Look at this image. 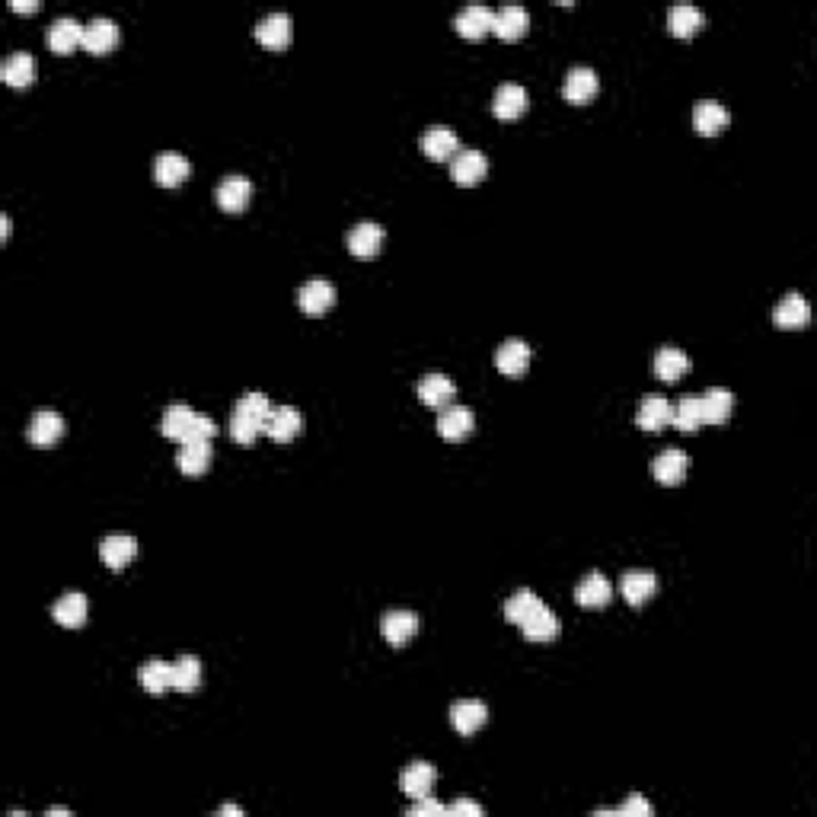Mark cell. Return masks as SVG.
<instances>
[{
	"label": "cell",
	"instance_id": "6da1fadb",
	"mask_svg": "<svg viewBox=\"0 0 817 817\" xmlns=\"http://www.w3.org/2000/svg\"><path fill=\"white\" fill-rule=\"evenodd\" d=\"M384 246V227L377 220H358L348 230V249L355 259H374Z\"/></svg>",
	"mask_w": 817,
	"mask_h": 817
},
{
	"label": "cell",
	"instance_id": "7a4b0ae2",
	"mask_svg": "<svg viewBox=\"0 0 817 817\" xmlns=\"http://www.w3.org/2000/svg\"><path fill=\"white\" fill-rule=\"evenodd\" d=\"M45 42L55 55H68L77 45H83V23L74 16H58L45 32Z\"/></svg>",
	"mask_w": 817,
	"mask_h": 817
},
{
	"label": "cell",
	"instance_id": "3957f363",
	"mask_svg": "<svg viewBox=\"0 0 817 817\" xmlns=\"http://www.w3.org/2000/svg\"><path fill=\"white\" fill-rule=\"evenodd\" d=\"M119 45V26L109 16H93L90 23H83V48L93 55H106Z\"/></svg>",
	"mask_w": 817,
	"mask_h": 817
},
{
	"label": "cell",
	"instance_id": "277c9868",
	"mask_svg": "<svg viewBox=\"0 0 817 817\" xmlns=\"http://www.w3.org/2000/svg\"><path fill=\"white\" fill-rule=\"evenodd\" d=\"M294 36V23H291L288 13H269L256 23V38L265 45V48H284Z\"/></svg>",
	"mask_w": 817,
	"mask_h": 817
},
{
	"label": "cell",
	"instance_id": "5b68a950",
	"mask_svg": "<svg viewBox=\"0 0 817 817\" xmlns=\"http://www.w3.org/2000/svg\"><path fill=\"white\" fill-rule=\"evenodd\" d=\"M686 470H690V457H686L680 447H667V451H661L658 457L652 460L654 479H658V483H664V485L684 483Z\"/></svg>",
	"mask_w": 817,
	"mask_h": 817
},
{
	"label": "cell",
	"instance_id": "8992f818",
	"mask_svg": "<svg viewBox=\"0 0 817 817\" xmlns=\"http://www.w3.org/2000/svg\"><path fill=\"white\" fill-rule=\"evenodd\" d=\"M434 780H438V769H434L431 763H428V760H412L403 769V776H399V786H403V792L415 801V799H425V795H431Z\"/></svg>",
	"mask_w": 817,
	"mask_h": 817
},
{
	"label": "cell",
	"instance_id": "52a82bcc",
	"mask_svg": "<svg viewBox=\"0 0 817 817\" xmlns=\"http://www.w3.org/2000/svg\"><path fill=\"white\" fill-rule=\"evenodd\" d=\"M472 425H476V415H472V408L466 406H444L438 415V434L444 440H463L466 434L472 431Z\"/></svg>",
	"mask_w": 817,
	"mask_h": 817
},
{
	"label": "cell",
	"instance_id": "ba28073f",
	"mask_svg": "<svg viewBox=\"0 0 817 817\" xmlns=\"http://www.w3.org/2000/svg\"><path fill=\"white\" fill-rule=\"evenodd\" d=\"M297 303H301V310L307 316H320L335 303V288L326 278H310L301 288V294H297Z\"/></svg>",
	"mask_w": 817,
	"mask_h": 817
},
{
	"label": "cell",
	"instance_id": "9c48e42d",
	"mask_svg": "<svg viewBox=\"0 0 817 817\" xmlns=\"http://www.w3.org/2000/svg\"><path fill=\"white\" fill-rule=\"evenodd\" d=\"M495 365L508 377H521L530 367V345L524 339H504L495 352Z\"/></svg>",
	"mask_w": 817,
	"mask_h": 817
},
{
	"label": "cell",
	"instance_id": "30bf717a",
	"mask_svg": "<svg viewBox=\"0 0 817 817\" xmlns=\"http://www.w3.org/2000/svg\"><path fill=\"white\" fill-rule=\"evenodd\" d=\"M658 591V575L648 572V568H632L620 578V594L629 600L632 607L645 604L652 594Z\"/></svg>",
	"mask_w": 817,
	"mask_h": 817
},
{
	"label": "cell",
	"instance_id": "8fae6325",
	"mask_svg": "<svg viewBox=\"0 0 817 817\" xmlns=\"http://www.w3.org/2000/svg\"><path fill=\"white\" fill-rule=\"evenodd\" d=\"M451 173L457 186H476L489 173V160H485L483 151H460L451 160Z\"/></svg>",
	"mask_w": 817,
	"mask_h": 817
},
{
	"label": "cell",
	"instance_id": "7c38bea8",
	"mask_svg": "<svg viewBox=\"0 0 817 817\" xmlns=\"http://www.w3.org/2000/svg\"><path fill=\"white\" fill-rule=\"evenodd\" d=\"M457 397V384H453L447 374H425L419 380V399L431 408H444L453 403Z\"/></svg>",
	"mask_w": 817,
	"mask_h": 817
},
{
	"label": "cell",
	"instance_id": "4fadbf2b",
	"mask_svg": "<svg viewBox=\"0 0 817 817\" xmlns=\"http://www.w3.org/2000/svg\"><path fill=\"white\" fill-rule=\"evenodd\" d=\"M527 26H530V13L521 4L498 6L495 16H492V32H498L502 38H521L527 32Z\"/></svg>",
	"mask_w": 817,
	"mask_h": 817
},
{
	"label": "cell",
	"instance_id": "5bb4252c",
	"mask_svg": "<svg viewBox=\"0 0 817 817\" xmlns=\"http://www.w3.org/2000/svg\"><path fill=\"white\" fill-rule=\"evenodd\" d=\"M489 718V709H485L483 699H460V703L451 706V722L460 735H476L479 728Z\"/></svg>",
	"mask_w": 817,
	"mask_h": 817
},
{
	"label": "cell",
	"instance_id": "9a60e30c",
	"mask_svg": "<svg viewBox=\"0 0 817 817\" xmlns=\"http://www.w3.org/2000/svg\"><path fill=\"white\" fill-rule=\"evenodd\" d=\"M64 434V419L55 408H38L29 421V440L36 447H51Z\"/></svg>",
	"mask_w": 817,
	"mask_h": 817
},
{
	"label": "cell",
	"instance_id": "2e32d148",
	"mask_svg": "<svg viewBox=\"0 0 817 817\" xmlns=\"http://www.w3.org/2000/svg\"><path fill=\"white\" fill-rule=\"evenodd\" d=\"M517 626H521L524 635H527V639H534V642H549V639H556V632H559V620H556V613L549 610L543 600L527 616H524Z\"/></svg>",
	"mask_w": 817,
	"mask_h": 817
},
{
	"label": "cell",
	"instance_id": "e0dca14e",
	"mask_svg": "<svg viewBox=\"0 0 817 817\" xmlns=\"http://www.w3.org/2000/svg\"><path fill=\"white\" fill-rule=\"evenodd\" d=\"M100 556L109 568H125L138 556V540L132 534H122V530L119 534H109L100 546Z\"/></svg>",
	"mask_w": 817,
	"mask_h": 817
},
{
	"label": "cell",
	"instance_id": "ac0fdd59",
	"mask_svg": "<svg viewBox=\"0 0 817 817\" xmlns=\"http://www.w3.org/2000/svg\"><path fill=\"white\" fill-rule=\"evenodd\" d=\"M773 320H776V326H782V329H799L812 320V307H808V301L799 294V291H792V294H786L773 307Z\"/></svg>",
	"mask_w": 817,
	"mask_h": 817
},
{
	"label": "cell",
	"instance_id": "d6986e66",
	"mask_svg": "<svg viewBox=\"0 0 817 817\" xmlns=\"http://www.w3.org/2000/svg\"><path fill=\"white\" fill-rule=\"evenodd\" d=\"M421 151L431 160H453L460 154V138L444 125H434L421 134Z\"/></svg>",
	"mask_w": 817,
	"mask_h": 817
},
{
	"label": "cell",
	"instance_id": "ffe728a7",
	"mask_svg": "<svg viewBox=\"0 0 817 817\" xmlns=\"http://www.w3.org/2000/svg\"><path fill=\"white\" fill-rule=\"evenodd\" d=\"M492 16H495V10L485 4H470L463 6V10L457 13V19H453V26H457L460 36L466 38H479L485 36V32L492 29Z\"/></svg>",
	"mask_w": 817,
	"mask_h": 817
},
{
	"label": "cell",
	"instance_id": "44dd1931",
	"mask_svg": "<svg viewBox=\"0 0 817 817\" xmlns=\"http://www.w3.org/2000/svg\"><path fill=\"white\" fill-rule=\"evenodd\" d=\"M598 87H600V80H598V74H594V68L578 64V68H572L566 74V87H562V93H566L568 102H588V100H594Z\"/></svg>",
	"mask_w": 817,
	"mask_h": 817
},
{
	"label": "cell",
	"instance_id": "7402d4cb",
	"mask_svg": "<svg viewBox=\"0 0 817 817\" xmlns=\"http://www.w3.org/2000/svg\"><path fill=\"white\" fill-rule=\"evenodd\" d=\"M524 109H527V90H524L521 83H502V87L495 90L492 112H495L498 119L511 122V119H517Z\"/></svg>",
	"mask_w": 817,
	"mask_h": 817
},
{
	"label": "cell",
	"instance_id": "603a6c76",
	"mask_svg": "<svg viewBox=\"0 0 817 817\" xmlns=\"http://www.w3.org/2000/svg\"><path fill=\"white\" fill-rule=\"evenodd\" d=\"M87 613H90V600L87 594L80 591H68L61 594V598L55 600V607H51V616H55L61 626H83L87 622Z\"/></svg>",
	"mask_w": 817,
	"mask_h": 817
},
{
	"label": "cell",
	"instance_id": "cb8c5ba5",
	"mask_svg": "<svg viewBox=\"0 0 817 817\" xmlns=\"http://www.w3.org/2000/svg\"><path fill=\"white\" fill-rule=\"evenodd\" d=\"M671 415H674V406L667 403L664 397L648 393V397L639 403V415H635V421H639V428H645V431H661L664 425H671Z\"/></svg>",
	"mask_w": 817,
	"mask_h": 817
},
{
	"label": "cell",
	"instance_id": "d4e9b609",
	"mask_svg": "<svg viewBox=\"0 0 817 817\" xmlns=\"http://www.w3.org/2000/svg\"><path fill=\"white\" fill-rule=\"evenodd\" d=\"M297 431H301V412H297L294 406H275L271 408L269 421H265V434H269V438L288 444V440L297 438Z\"/></svg>",
	"mask_w": 817,
	"mask_h": 817
},
{
	"label": "cell",
	"instance_id": "484cf974",
	"mask_svg": "<svg viewBox=\"0 0 817 817\" xmlns=\"http://www.w3.org/2000/svg\"><path fill=\"white\" fill-rule=\"evenodd\" d=\"M211 457H214L211 440H183V444H179L176 463L186 476H198V472H205L207 466H211Z\"/></svg>",
	"mask_w": 817,
	"mask_h": 817
},
{
	"label": "cell",
	"instance_id": "4316f807",
	"mask_svg": "<svg viewBox=\"0 0 817 817\" xmlns=\"http://www.w3.org/2000/svg\"><path fill=\"white\" fill-rule=\"evenodd\" d=\"M610 598H613V588L604 572H588L585 578L578 581V588H575V600H578L581 607H604Z\"/></svg>",
	"mask_w": 817,
	"mask_h": 817
},
{
	"label": "cell",
	"instance_id": "83f0119b",
	"mask_svg": "<svg viewBox=\"0 0 817 817\" xmlns=\"http://www.w3.org/2000/svg\"><path fill=\"white\" fill-rule=\"evenodd\" d=\"M728 109L722 106V102L716 100H699L696 109H693V125H696L699 134H718L725 132V125H728Z\"/></svg>",
	"mask_w": 817,
	"mask_h": 817
},
{
	"label": "cell",
	"instance_id": "f1b7e54d",
	"mask_svg": "<svg viewBox=\"0 0 817 817\" xmlns=\"http://www.w3.org/2000/svg\"><path fill=\"white\" fill-rule=\"evenodd\" d=\"M192 164L186 154H176V151H166L157 157V164H154V176H157L160 186H166V189H173V186H179L186 176H189Z\"/></svg>",
	"mask_w": 817,
	"mask_h": 817
},
{
	"label": "cell",
	"instance_id": "f546056e",
	"mask_svg": "<svg viewBox=\"0 0 817 817\" xmlns=\"http://www.w3.org/2000/svg\"><path fill=\"white\" fill-rule=\"evenodd\" d=\"M249 196H252V183L246 176H227V179H220V186H218V205L224 207V211H230V214L243 211V207L249 205Z\"/></svg>",
	"mask_w": 817,
	"mask_h": 817
},
{
	"label": "cell",
	"instance_id": "4dcf8cb0",
	"mask_svg": "<svg viewBox=\"0 0 817 817\" xmlns=\"http://www.w3.org/2000/svg\"><path fill=\"white\" fill-rule=\"evenodd\" d=\"M699 403H703L706 425H722V421H728L731 408H735V393L725 390V387H712V390H706L699 397Z\"/></svg>",
	"mask_w": 817,
	"mask_h": 817
},
{
	"label": "cell",
	"instance_id": "1f68e13d",
	"mask_svg": "<svg viewBox=\"0 0 817 817\" xmlns=\"http://www.w3.org/2000/svg\"><path fill=\"white\" fill-rule=\"evenodd\" d=\"M196 419H198L196 408H189L186 403H176V406H170L164 412V421H160V428H164L166 438H173V440H179V444H183V440H189Z\"/></svg>",
	"mask_w": 817,
	"mask_h": 817
},
{
	"label": "cell",
	"instance_id": "d6a6232c",
	"mask_svg": "<svg viewBox=\"0 0 817 817\" xmlns=\"http://www.w3.org/2000/svg\"><path fill=\"white\" fill-rule=\"evenodd\" d=\"M419 632V613L412 610H390L384 616V639L390 645H406Z\"/></svg>",
	"mask_w": 817,
	"mask_h": 817
},
{
	"label": "cell",
	"instance_id": "836d02e7",
	"mask_svg": "<svg viewBox=\"0 0 817 817\" xmlns=\"http://www.w3.org/2000/svg\"><path fill=\"white\" fill-rule=\"evenodd\" d=\"M0 74L10 87H29L36 80V58L29 51H13V55H6Z\"/></svg>",
	"mask_w": 817,
	"mask_h": 817
},
{
	"label": "cell",
	"instance_id": "e575fe53",
	"mask_svg": "<svg viewBox=\"0 0 817 817\" xmlns=\"http://www.w3.org/2000/svg\"><path fill=\"white\" fill-rule=\"evenodd\" d=\"M706 23L703 10L693 4H674L671 10H667V29L674 32V36H693V32H699Z\"/></svg>",
	"mask_w": 817,
	"mask_h": 817
},
{
	"label": "cell",
	"instance_id": "d590c367",
	"mask_svg": "<svg viewBox=\"0 0 817 817\" xmlns=\"http://www.w3.org/2000/svg\"><path fill=\"white\" fill-rule=\"evenodd\" d=\"M686 371H690V358H686L684 348L677 345L658 348V355H654V374L661 380H680Z\"/></svg>",
	"mask_w": 817,
	"mask_h": 817
},
{
	"label": "cell",
	"instance_id": "8d00e7d4",
	"mask_svg": "<svg viewBox=\"0 0 817 817\" xmlns=\"http://www.w3.org/2000/svg\"><path fill=\"white\" fill-rule=\"evenodd\" d=\"M138 680L144 690L151 693H166L173 686V664H166V661L154 658V661H144L138 671Z\"/></svg>",
	"mask_w": 817,
	"mask_h": 817
},
{
	"label": "cell",
	"instance_id": "74e56055",
	"mask_svg": "<svg viewBox=\"0 0 817 817\" xmlns=\"http://www.w3.org/2000/svg\"><path fill=\"white\" fill-rule=\"evenodd\" d=\"M671 425L677 428V431H684V434H693L699 425H706V421H703V403H699V397H684V399H680V403L674 406Z\"/></svg>",
	"mask_w": 817,
	"mask_h": 817
},
{
	"label": "cell",
	"instance_id": "f35d334b",
	"mask_svg": "<svg viewBox=\"0 0 817 817\" xmlns=\"http://www.w3.org/2000/svg\"><path fill=\"white\" fill-rule=\"evenodd\" d=\"M198 684H202V661L196 654H179V661H173V686L189 693Z\"/></svg>",
	"mask_w": 817,
	"mask_h": 817
},
{
	"label": "cell",
	"instance_id": "ab89813d",
	"mask_svg": "<svg viewBox=\"0 0 817 817\" xmlns=\"http://www.w3.org/2000/svg\"><path fill=\"white\" fill-rule=\"evenodd\" d=\"M271 408H275V406L269 403V397H265V393H256V390L243 393V397L237 399V412L249 415V419H252V421H259V425H262V428H265V421H269Z\"/></svg>",
	"mask_w": 817,
	"mask_h": 817
},
{
	"label": "cell",
	"instance_id": "60d3db41",
	"mask_svg": "<svg viewBox=\"0 0 817 817\" xmlns=\"http://www.w3.org/2000/svg\"><path fill=\"white\" fill-rule=\"evenodd\" d=\"M230 438L237 440V444H252V440L259 438V434L265 431L262 425H259V421H252L249 415H243V412H237V408H233V415H230Z\"/></svg>",
	"mask_w": 817,
	"mask_h": 817
},
{
	"label": "cell",
	"instance_id": "b9f144b4",
	"mask_svg": "<svg viewBox=\"0 0 817 817\" xmlns=\"http://www.w3.org/2000/svg\"><path fill=\"white\" fill-rule=\"evenodd\" d=\"M536 604H540V598H536L534 591H517L504 600V616H508V622H521Z\"/></svg>",
	"mask_w": 817,
	"mask_h": 817
},
{
	"label": "cell",
	"instance_id": "7bdbcfd3",
	"mask_svg": "<svg viewBox=\"0 0 817 817\" xmlns=\"http://www.w3.org/2000/svg\"><path fill=\"white\" fill-rule=\"evenodd\" d=\"M408 814H412V817H421V814L434 817V814H444V805H440V801H434L431 795H425V799H415V805L408 808Z\"/></svg>",
	"mask_w": 817,
	"mask_h": 817
},
{
	"label": "cell",
	"instance_id": "ee69618b",
	"mask_svg": "<svg viewBox=\"0 0 817 817\" xmlns=\"http://www.w3.org/2000/svg\"><path fill=\"white\" fill-rule=\"evenodd\" d=\"M616 814H642V817H648V814H652V805H648L642 795H629V799L622 801L620 808H616Z\"/></svg>",
	"mask_w": 817,
	"mask_h": 817
},
{
	"label": "cell",
	"instance_id": "f6af8a7d",
	"mask_svg": "<svg viewBox=\"0 0 817 817\" xmlns=\"http://www.w3.org/2000/svg\"><path fill=\"white\" fill-rule=\"evenodd\" d=\"M444 814H472V817H479L483 814V805H479V801H470V799H457L453 805H444Z\"/></svg>",
	"mask_w": 817,
	"mask_h": 817
},
{
	"label": "cell",
	"instance_id": "bcb514c9",
	"mask_svg": "<svg viewBox=\"0 0 817 817\" xmlns=\"http://www.w3.org/2000/svg\"><path fill=\"white\" fill-rule=\"evenodd\" d=\"M10 6H13V10L32 13V10H38V0H10Z\"/></svg>",
	"mask_w": 817,
	"mask_h": 817
},
{
	"label": "cell",
	"instance_id": "7dc6e473",
	"mask_svg": "<svg viewBox=\"0 0 817 817\" xmlns=\"http://www.w3.org/2000/svg\"><path fill=\"white\" fill-rule=\"evenodd\" d=\"M0 237H10V214H0Z\"/></svg>",
	"mask_w": 817,
	"mask_h": 817
},
{
	"label": "cell",
	"instance_id": "c3c4849f",
	"mask_svg": "<svg viewBox=\"0 0 817 817\" xmlns=\"http://www.w3.org/2000/svg\"><path fill=\"white\" fill-rule=\"evenodd\" d=\"M220 814H233V817H239V814H243V808H237V805H224V808H220Z\"/></svg>",
	"mask_w": 817,
	"mask_h": 817
},
{
	"label": "cell",
	"instance_id": "681fc988",
	"mask_svg": "<svg viewBox=\"0 0 817 817\" xmlns=\"http://www.w3.org/2000/svg\"><path fill=\"white\" fill-rule=\"evenodd\" d=\"M70 808H48V817H68Z\"/></svg>",
	"mask_w": 817,
	"mask_h": 817
}]
</instances>
